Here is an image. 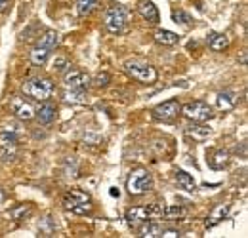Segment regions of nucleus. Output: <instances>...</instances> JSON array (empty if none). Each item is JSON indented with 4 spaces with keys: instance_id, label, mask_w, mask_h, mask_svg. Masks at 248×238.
Wrapping results in <instances>:
<instances>
[{
    "instance_id": "obj_1",
    "label": "nucleus",
    "mask_w": 248,
    "mask_h": 238,
    "mask_svg": "<svg viewBox=\"0 0 248 238\" xmlns=\"http://www.w3.org/2000/svg\"><path fill=\"white\" fill-rule=\"evenodd\" d=\"M60 44V34L56 30H46L44 36L36 42V46L31 50V63L36 67H42L46 61L50 60L52 52Z\"/></svg>"
},
{
    "instance_id": "obj_2",
    "label": "nucleus",
    "mask_w": 248,
    "mask_h": 238,
    "mask_svg": "<svg viewBox=\"0 0 248 238\" xmlns=\"http://www.w3.org/2000/svg\"><path fill=\"white\" fill-rule=\"evenodd\" d=\"M63 208L71 213H77V215L90 213V209H92L90 194H86L84 191H78V189H71L63 196Z\"/></svg>"
},
{
    "instance_id": "obj_3",
    "label": "nucleus",
    "mask_w": 248,
    "mask_h": 238,
    "mask_svg": "<svg viewBox=\"0 0 248 238\" xmlns=\"http://www.w3.org/2000/svg\"><path fill=\"white\" fill-rule=\"evenodd\" d=\"M23 93L25 95H29L32 99H36V101H48L52 95H54V82L50 80V78H40V76H36V78H31V80H27L23 86Z\"/></svg>"
},
{
    "instance_id": "obj_4",
    "label": "nucleus",
    "mask_w": 248,
    "mask_h": 238,
    "mask_svg": "<svg viewBox=\"0 0 248 238\" xmlns=\"http://www.w3.org/2000/svg\"><path fill=\"white\" fill-rule=\"evenodd\" d=\"M128 23V12L123 6H111L103 15V25L111 34H119L126 29Z\"/></svg>"
},
{
    "instance_id": "obj_5",
    "label": "nucleus",
    "mask_w": 248,
    "mask_h": 238,
    "mask_svg": "<svg viewBox=\"0 0 248 238\" xmlns=\"http://www.w3.org/2000/svg\"><path fill=\"white\" fill-rule=\"evenodd\" d=\"M151 187H153V178L147 170H134L126 181V189L134 196L145 194L147 191H151Z\"/></svg>"
},
{
    "instance_id": "obj_6",
    "label": "nucleus",
    "mask_w": 248,
    "mask_h": 238,
    "mask_svg": "<svg viewBox=\"0 0 248 238\" xmlns=\"http://www.w3.org/2000/svg\"><path fill=\"white\" fill-rule=\"evenodd\" d=\"M124 69H126V73H128L134 80H138V82H141V84H153L156 80V76H158L155 67H151V65H147V63H126Z\"/></svg>"
},
{
    "instance_id": "obj_7",
    "label": "nucleus",
    "mask_w": 248,
    "mask_h": 238,
    "mask_svg": "<svg viewBox=\"0 0 248 238\" xmlns=\"http://www.w3.org/2000/svg\"><path fill=\"white\" fill-rule=\"evenodd\" d=\"M184 117L189 119L191 122H197V124H202V122H208V120L214 117L212 109L208 103L204 101H191L184 107Z\"/></svg>"
},
{
    "instance_id": "obj_8",
    "label": "nucleus",
    "mask_w": 248,
    "mask_h": 238,
    "mask_svg": "<svg viewBox=\"0 0 248 238\" xmlns=\"http://www.w3.org/2000/svg\"><path fill=\"white\" fill-rule=\"evenodd\" d=\"M151 217H162V206H134L126 211V221L130 225L147 221Z\"/></svg>"
},
{
    "instance_id": "obj_9",
    "label": "nucleus",
    "mask_w": 248,
    "mask_h": 238,
    "mask_svg": "<svg viewBox=\"0 0 248 238\" xmlns=\"http://www.w3.org/2000/svg\"><path fill=\"white\" fill-rule=\"evenodd\" d=\"M17 134L16 128L10 126L0 134V156L4 160H12L16 156V149H17Z\"/></svg>"
},
{
    "instance_id": "obj_10",
    "label": "nucleus",
    "mask_w": 248,
    "mask_h": 238,
    "mask_svg": "<svg viewBox=\"0 0 248 238\" xmlns=\"http://www.w3.org/2000/svg\"><path fill=\"white\" fill-rule=\"evenodd\" d=\"M180 111H182L180 103L176 99H168V101H162L160 105H156L153 109V117L156 120H162V122H172L178 117Z\"/></svg>"
},
{
    "instance_id": "obj_11",
    "label": "nucleus",
    "mask_w": 248,
    "mask_h": 238,
    "mask_svg": "<svg viewBox=\"0 0 248 238\" xmlns=\"http://www.w3.org/2000/svg\"><path fill=\"white\" fill-rule=\"evenodd\" d=\"M10 109H12V113L19 120L34 119V109H32V105L27 103V101H25L23 97H19V95H14V97L10 99Z\"/></svg>"
},
{
    "instance_id": "obj_12",
    "label": "nucleus",
    "mask_w": 248,
    "mask_h": 238,
    "mask_svg": "<svg viewBox=\"0 0 248 238\" xmlns=\"http://www.w3.org/2000/svg\"><path fill=\"white\" fill-rule=\"evenodd\" d=\"M65 88L67 89H86L90 86V76L82 71H77V69H71L67 74H65Z\"/></svg>"
},
{
    "instance_id": "obj_13",
    "label": "nucleus",
    "mask_w": 248,
    "mask_h": 238,
    "mask_svg": "<svg viewBox=\"0 0 248 238\" xmlns=\"http://www.w3.org/2000/svg\"><path fill=\"white\" fill-rule=\"evenodd\" d=\"M138 12H140V15H141L145 21H149V23H158V19H160L158 10H156V6L151 0H141L140 6H138Z\"/></svg>"
},
{
    "instance_id": "obj_14",
    "label": "nucleus",
    "mask_w": 248,
    "mask_h": 238,
    "mask_svg": "<svg viewBox=\"0 0 248 238\" xmlns=\"http://www.w3.org/2000/svg\"><path fill=\"white\" fill-rule=\"evenodd\" d=\"M237 101H239V95L235 93V91H219L216 97V105L217 109H221V111H231V109H235V105H237Z\"/></svg>"
},
{
    "instance_id": "obj_15",
    "label": "nucleus",
    "mask_w": 248,
    "mask_h": 238,
    "mask_svg": "<svg viewBox=\"0 0 248 238\" xmlns=\"http://www.w3.org/2000/svg\"><path fill=\"white\" fill-rule=\"evenodd\" d=\"M34 117L38 119L40 124H44V126L52 124V122L56 120V105H52V103H44V105H40V107L34 111Z\"/></svg>"
},
{
    "instance_id": "obj_16",
    "label": "nucleus",
    "mask_w": 248,
    "mask_h": 238,
    "mask_svg": "<svg viewBox=\"0 0 248 238\" xmlns=\"http://www.w3.org/2000/svg\"><path fill=\"white\" fill-rule=\"evenodd\" d=\"M227 213H229V204H217L216 208L212 209V213L208 215V219H206V229H212V227H216L217 223H221L227 217Z\"/></svg>"
},
{
    "instance_id": "obj_17",
    "label": "nucleus",
    "mask_w": 248,
    "mask_h": 238,
    "mask_svg": "<svg viewBox=\"0 0 248 238\" xmlns=\"http://www.w3.org/2000/svg\"><path fill=\"white\" fill-rule=\"evenodd\" d=\"M155 40L158 44H162V46H176L180 42V36L176 32H172V30L158 29L155 32Z\"/></svg>"
},
{
    "instance_id": "obj_18",
    "label": "nucleus",
    "mask_w": 248,
    "mask_h": 238,
    "mask_svg": "<svg viewBox=\"0 0 248 238\" xmlns=\"http://www.w3.org/2000/svg\"><path fill=\"white\" fill-rule=\"evenodd\" d=\"M208 46H210V50H214V52H223V50L229 46V38H227L225 34L212 32V34L208 36Z\"/></svg>"
},
{
    "instance_id": "obj_19",
    "label": "nucleus",
    "mask_w": 248,
    "mask_h": 238,
    "mask_svg": "<svg viewBox=\"0 0 248 238\" xmlns=\"http://www.w3.org/2000/svg\"><path fill=\"white\" fill-rule=\"evenodd\" d=\"M227 162H229V152L223 149L216 150L210 158H208V164H210V168H214V170H221V168H225L227 166Z\"/></svg>"
},
{
    "instance_id": "obj_20",
    "label": "nucleus",
    "mask_w": 248,
    "mask_h": 238,
    "mask_svg": "<svg viewBox=\"0 0 248 238\" xmlns=\"http://www.w3.org/2000/svg\"><path fill=\"white\" fill-rule=\"evenodd\" d=\"M160 233H162L160 223H156V221H147V223L141 227L140 237L141 238H158L160 237Z\"/></svg>"
},
{
    "instance_id": "obj_21",
    "label": "nucleus",
    "mask_w": 248,
    "mask_h": 238,
    "mask_svg": "<svg viewBox=\"0 0 248 238\" xmlns=\"http://www.w3.org/2000/svg\"><path fill=\"white\" fill-rule=\"evenodd\" d=\"M84 97H86V89H67L63 95V101L71 105H78V103H84Z\"/></svg>"
},
{
    "instance_id": "obj_22",
    "label": "nucleus",
    "mask_w": 248,
    "mask_h": 238,
    "mask_svg": "<svg viewBox=\"0 0 248 238\" xmlns=\"http://www.w3.org/2000/svg\"><path fill=\"white\" fill-rule=\"evenodd\" d=\"M176 181H178V185H180L182 189H186V191H189V193L197 189L195 179L191 178L187 172H184V170H178V172H176Z\"/></svg>"
},
{
    "instance_id": "obj_23",
    "label": "nucleus",
    "mask_w": 248,
    "mask_h": 238,
    "mask_svg": "<svg viewBox=\"0 0 248 238\" xmlns=\"http://www.w3.org/2000/svg\"><path fill=\"white\" fill-rule=\"evenodd\" d=\"M95 6H97V0H77V12L80 17H86L88 14H92Z\"/></svg>"
},
{
    "instance_id": "obj_24",
    "label": "nucleus",
    "mask_w": 248,
    "mask_h": 238,
    "mask_svg": "<svg viewBox=\"0 0 248 238\" xmlns=\"http://www.w3.org/2000/svg\"><path fill=\"white\" fill-rule=\"evenodd\" d=\"M187 211H186V208H182V206H164L162 208V215L164 217H184Z\"/></svg>"
},
{
    "instance_id": "obj_25",
    "label": "nucleus",
    "mask_w": 248,
    "mask_h": 238,
    "mask_svg": "<svg viewBox=\"0 0 248 238\" xmlns=\"http://www.w3.org/2000/svg\"><path fill=\"white\" fill-rule=\"evenodd\" d=\"M172 19H174V23H182V25H187V23H191V17H189V14H186L184 10H176V12H172Z\"/></svg>"
},
{
    "instance_id": "obj_26",
    "label": "nucleus",
    "mask_w": 248,
    "mask_h": 238,
    "mask_svg": "<svg viewBox=\"0 0 248 238\" xmlns=\"http://www.w3.org/2000/svg\"><path fill=\"white\" fill-rule=\"evenodd\" d=\"M90 82H92L95 88H101V86H107V84L111 82V76H109L107 73H99V74H97L93 80H90Z\"/></svg>"
},
{
    "instance_id": "obj_27",
    "label": "nucleus",
    "mask_w": 248,
    "mask_h": 238,
    "mask_svg": "<svg viewBox=\"0 0 248 238\" xmlns=\"http://www.w3.org/2000/svg\"><path fill=\"white\" fill-rule=\"evenodd\" d=\"M31 213V206H27V204H21L19 208L12 209V217L14 219H21V215H29Z\"/></svg>"
},
{
    "instance_id": "obj_28",
    "label": "nucleus",
    "mask_w": 248,
    "mask_h": 238,
    "mask_svg": "<svg viewBox=\"0 0 248 238\" xmlns=\"http://www.w3.org/2000/svg\"><path fill=\"white\" fill-rule=\"evenodd\" d=\"M189 134H191L195 139H204V137L210 134V130H208V128H202V126H195V134H193V132H189Z\"/></svg>"
},
{
    "instance_id": "obj_29",
    "label": "nucleus",
    "mask_w": 248,
    "mask_h": 238,
    "mask_svg": "<svg viewBox=\"0 0 248 238\" xmlns=\"http://www.w3.org/2000/svg\"><path fill=\"white\" fill-rule=\"evenodd\" d=\"M67 67H69V63H67L65 58H56V61H54V69L56 71H65Z\"/></svg>"
},
{
    "instance_id": "obj_30",
    "label": "nucleus",
    "mask_w": 248,
    "mask_h": 238,
    "mask_svg": "<svg viewBox=\"0 0 248 238\" xmlns=\"http://www.w3.org/2000/svg\"><path fill=\"white\" fill-rule=\"evenodd\" d=\"M160 237L162 238H176V237H180V233H178L176 229H168V231H162V233H160Z\"/></svg>"
},
{
    "instance_id": "obj_31",
    "label": "nucleus",
    "mask_w": 248,
    "mask_h": 238,
    "mask_svg": "<svg viewBox=\"0 0 248 238\" xmlns=\"http://www.w3.org/2000/svg\"><path fill=\"white\" fill-rule=\"evenodd\" d=\"M10 6V0H0V12H4Z\"/></svg>"
},
{
    "instance_id": "obj_32",
    "label": "nucleus",
    "mask_w": 248,
    "mask_h": 238,
    "mask_svg": "<svg viewBox=\"0 0 248 238\" xmlns=\"http://www.w3.org/2000/svg\"><path fill=\"white\" fill-rule=\"evenodd\" d=\"M109 193H111V196H117V198H119V196H121V191H119V189H117V187H113V189H111V191H109Z\"/></svg>"
},
{
    "instance_id": "obj_33",
    "label": "nucleus",
    "mask_w": 248,
    "mask_h": 238,
    "mask_svg": "<svg viewBox=\"0 0 248 238\" xmlns=\"http://www.w3.org/2000/svg\"><path fill=\"white\" fill-rule=\"evenodd\" d=\"M241 63H243V65H247V52L241 56Z\"/></svg>"
},
{
    "instance_id": "obj_34",
    "label": "nucleus",
    "mask_w": 248,
    "mask_h": 238,
    "mask_svg": "<svg viewBox=\"0 0 248 238\" xmlns=\"http://www.w3.org/2000/svg\"><path fill=\"white\" fill-rule=\"evenodd\" d=\"M2 200H4V191L0 189V204H2Z\"/></svg>"
}]
</instances>
